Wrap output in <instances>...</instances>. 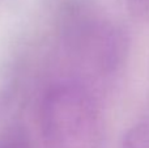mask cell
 Here are the masks:
<instances>
[{
  "instance_id": "cell-2",
  "label": "cell",
  "mask_w": 149,
  "mask_h": 148,
  "mask_svg": "<svg viewBox=\"0 0 149 148\" xmlns=\"http://www.w3.org/2000/svg\"><path fill=\"white\" fill-rule=\"evenodd\" d=\"M0 148H28L25 143L22 142H18V140H10L4 143L3 146H0Z\"/></svg>"
},
{
  "instance_id": "cell-1",
  "label": "cell",
  "mask_w": 149,
  "mask_h": 148,
  "mask_svg": "<svg viewBox=\"0 0 149 148\" xmlns=\"http://www.w3.org/2000/svg\"><path fill=\"white\" fill-rule=\"evenodd\" d=\"M127 146L130 148H149V126L141 125L128 136Z\"/></svg>"
}]
</instances>
